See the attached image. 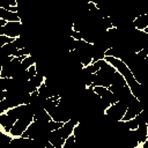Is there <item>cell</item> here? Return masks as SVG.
Here are the masks:
<instances>
[{"mask_svg":"<svg viewBox=\"0 0 148 148\" xmlns=\"http://www.w3.org/2000/svg\"><path fill=\"white\" fill-rule=\"evenodd\" d=\"M116 68L109 64L105 59H103L102 66L101 68L95 73V79L94 82L90 87H96V86H103V87H110L111 86V81H112V76L116 73Z\"/></svg>","mask_w":148,"mask_h":148,"instance_id":"obj_1","label":"cell"},{"mask_svg":"<svg viewBox=\"0 0 148 148\" xmlns=\"http://www.w3.org/2000/svg\"><path fill=\"white\" fill-rule=\"evenodd\" d=\"M126 110H127V105L124 104L123 102L118 101L117 103L111 104V105L105 110L104 114H105V117H106L108 119H110V120L117 123V121H119V120L123 119V117H124Z\"/></svg>","mask_w":148,"mask_h":148,"instance_id":"obj_2","label":"cell"},{"mask_svg":"<svg viewBox=\"0 0 148 148\" xmlns=\"http://www.w3.org/2000/svg\"><path fill=\"white\" fill-rule=\"evenodd\" d=\"M23 24L22 21H10L7 22L5 27H0V35H7L9 37L16 38L20 37L23 32Z\"/></svg>","mask_w":148,"mask_h":148,"instance_id":"obj_3","label":"cell"},{"mask_svg":"<svg viewBox=\"0 0 148 148\" xmlns=\"http://www.w3.org/2000/svg\"><path fill=\"white\" fill-rule=\"evenodd\" d=\"M16 120H17L16 118H14L13 116L8 114L7 112L0 113V126H1V128H2L3 132L9 133Z\"/></svg>","mask_w":148,"mask_h":148,"instance_id":"obj_4","label":"cell"},{"mask_svg":"<svg viewBox=\"0 0 148 148\" xmlns=\"http://www.w3.org/2000/svg\"><path fill=\"white\" fill-rule=\"evenodd\" d=\"M134 131H135V135H136V139L139 141V145H142L148 139V136H147V134H148V125H147V123L139 124V126Z\"/></svg>","mask_w":148,"mask_h":148,"instance_id":"obj_5","label":"cell"},{"mask_svg":"<svg viewBox=\"0 0 148 148\" xmlns=\"http://www.w3.org/2000/svg\"><path fill=\"white\" fill-rule=\"evenodd\" d=\"M50 120H52V117L45 109L38 110L34 116V121H36L38 124H47Z\"/></svg>","mask_w":148,"mask_h":148,"instance_id":"obj_6","label":"cell"},{"mask_svg":"<svg viewBox=\"0 0 148 148\" xmlns=\"http://www.w3.org/2000/svg\"><path fill=\"white\" fill-rule=\"evenodd\" d=\"M0 18L6 20L7 22H10V21H21V17L17 14V12H12V10H8V9L1 8V7H0Z\"/></svg>","mask_w":148,"mask_h":148,"instance_id":"obj_7","label":"cell"},{"mask_svg":"<svg viewBox=\"0 0 148 148\" xmlns=\"http://www.w3.org/2000/svg\"><path fill=\"white\" fill-rule=\"evenodd\" d=\"M133 24L138 30H145V28H147L148 25V15L142 14V15L136 16L133 20Z\"/></svg>","mask_w":148,"mask_h":148,"instance_id":"obj_8","label":"cell"},{"mask_svg":"<svg viewBox=\"0 0 148 148\" xmlns=\"http://www.w3.org/2000/svg\"><path fill=\"white\" fill-rule=\"evenodd\" d=\"M18 50V47L14 44V42L7 43L3 46H1V57L2 56H13L16 53V51Z\"/></svg>","mask_w":148,"mask_h":148,"instance_id":"obj_9","label":"cell"},{"mask_svg":"<svg viewBox=\"0 0 148 148\" xmlns=\"http://www.w3.org/2000/svg\"><path fill=\"white\" fill-rule=\"evenodd\" d=\"M35 64H36V59H35L31 54L25 56V57L23 58L22 62H21V65H22V68H23V69H28L29 67H31V66H32V65H35Z\"/></svg>","mask_w":148,"mask_h":148,"instance_id":"obj_10","label":"cell"},{"mask_svg":"<svg viewBox=\"0 0 148 148\" xmlns=\"http://www.w3.org/2000/svg\"><path fill=\"white\" fill-rule=\"evenodd\" d=\"M102 62H103V59L102 60H96V61H92L90 65H88V66H86V68L89 71V72H91V73H96L99 68H101V66H102Z\"/></svg>","mask_w":148,"mask_h":148,"instance_id":"obj_11","label":"cell"},{"mask_svg":"<svg viewBox=\"0 0 148 148\" xmlns=\"http://www.w3.org/2000/svg\"><path fill=\"white\" fill-rule=\"evenodd\" d=\"M75 145H76L75 135H74V134H71V135L65 140V143H64L62 148H74Z\"/></svg>","mask_w":148,"mask_h":148,"instance_id":"obj_12","label":"cell"},{"mask_svg":"<svg viewBox=\"0 0 148 148\" xmlns=\"http://www.w3.org/2000/svg\"><path fill=\"white\" fill-rule=\"evenodd\" d=\"M15 38L13 37H9L7 35H0V46H3L5 44L7 43H10V42H14Z\"/></svg>","mask_w":148,"mask_h":148,"instance_id":"obj_13","label":"cell"},{"mask_svg":"<svg viewBox=\"0 0 148 148\" xmlns=\"http://www.w3.org/2000/svg\"><path fill=\"white\" fill-rule=\"evenodd\" d=\"M6 24H7V21L3 18H0V27H5Z\"/></svg>","mask_w":148,"mask_h":148,"instance_id":"obj_14","label":"cell"}]
</instances>
